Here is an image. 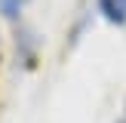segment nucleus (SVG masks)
Masks as SVG:
<instances>
[{
	"instance_id": "obj_1",
	"label": "nucleus",
	"mask_w": 126,
	"mask_h": 123,
	"mask_svg": "<svg viewBox=\"0 0 126 123\" xmlns=\"http://www.w3.org/2000/svg\"><path fill=\"white\" fill-rule=\"evenodd\" d=\"M98 12L111 25H126V0H95Z\"/></svg>"
},
{
	"instance_id": "obj_2",
	"label": "nucleus",
	"mask_w": 126,
	"mask_h": 123,
	"mask_svg": "<svg viewBox=\"0 0 126 123\" xmlns=\"http://www.w3.org/2000/svg\"><path fill=\"white\" fill-rule=\"evenodd\" d=\"M25 3H28V0H0V15H6V18H16L18 12L25 9Z\"/></svg>"
}]
</instances>
